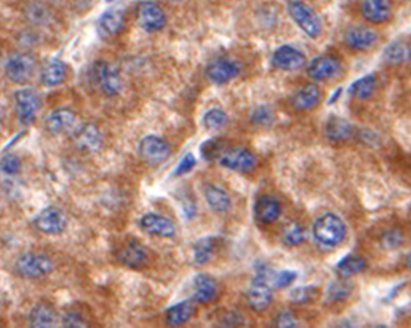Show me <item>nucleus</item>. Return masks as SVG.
Masks as SVG:
<instances>
[{"label":"nucleus","instance_id":"423d86ee","mask_svg":"<svg viewBox=\"0 0 411 328\" xmlns=\"http://www.w3.org/2000/svg\"><path fill=\"white\" fill-rule=\"evenodd\" d=\"M93 78L99 90L107 97L118 96L124 89L118 68L107 61H98L93 67Z\"/></svg>","mask_w":411,"mask_h":328},{"label":"nucleus","instance_id":"473e14b6","mask_svg":"<svg viewBox=\"0 0 411 328\" xmlns=\"http://www.w3.org/2000/svg\"><path fill=\"white\" fill-rule=\"evenodd\" d=\"M377 90V79L374 75H366L356 82H353L349 88V93L352 97L357 100H369L374 96Z\"/></svg>","mask_w":411,"mask_h":328},{"label":"nucleus","instance_id":"20e7f679","mask_svg":"<svg viewBox=\"0 0 411 328\" xmlns=\"http://www.w3.org/2000/svg\"><path fill=\"white\" fill-rule=\"evenodd\" d=\"M288 13L296 25L310 38L316 39L323 32V24L318 14L302 0H290L288 3Z\"/></svg>","mask_w":411,"mask_h":328},{"label":"nucleus","instance_id":"72a5a7b5","mask_svg":"<svg viewBox=\"0 0 411 328\" xmlns=\"http://www.w3.org/2000/svg\"><path fill=\"white\" fill-rule=\"evenodd\" d=\"M218 240L214 237H206L199 240L194 247V259L198 265L208 263L217 252Z\"/></svg>","mask_w":411,"mask_h":328},{"label":"nucleus","instance_id":"f3484780","mask_svg":"<svg viewBox=\"0 0 411 328\" xmlns=\"http://www.w3.org/2000/svg\"><path fill=\"white\" fill-rule=\"evenodd\" d=\"M125 28V14L120 8H111L103 13L98 22V32L103 39L116 38Z\"/></svg>","mask_w":411,"mask_h":328},{"label":"nucleus","instance_id":"c85d7f7f","mask_svg":"<svg viewBox=\"0 0 411 328\" xmlns=\"http://www.w3.org/2000/svg\"><path fill=\"white\" fill-rule=\"evenodd\" d=\"M384 60L391 65H405L411 60V46L406 40L392 42L384 51Z\"/></svg>","mask_w":411,"mask_h":328},{"label":"nucleus","instance_id":"ddd939ff","mask_svg":"<svg viewBox=\"0 0 411 328\" xmlns=\"http://www.w3.org/2000/svg\"><path fill=\"white\" fill-rule=\"evenodd\" d=\"M306 56L293 46H281L272 54V65L282 71H297L306 65Z\"/></svg>","mask_w":411,"mask_h":328},{"label":"nucleus","instance_id":"7ed1b4c3","mask_svg":"<svg viewBox=\"0 0 411 328\" xmlns=\"http://www.w3.org/2000/svg\"><path fill=\"white\" fill-rule=\"evenodd\" d=\"M36 69V58L29 51L13 53L4 65L6 76L17 85L28 83Z\"/></svg>","mask_w":411,"mask_h":328},{"label":"nucleus","instance_id":"79ce46f5","mask_svg":"<svg viewBox=\"0 0 411 328\" xmlns=\"http://www.w3.org/2000/svg\"><path fill=\"white\" fill-rule=\"evenodd\" d=\"M296 277H297V273L296 272L282 270V272H279L278 274H275L272 277V281H274V286L277 288H288L290 284H293V281L296 280Z\"/></svg>","mask_w":411,"mask_h":328},{"label":"nucleus","instance_id":"c03bdc74","mask_svg":"<svg viewBox=\"0 0 411 328\" xmlns=\"http://www.w3.org/2000/svg\"><path fill=\"white\" fill-rule=\"evenodd\" d=\"M275 326L281 328L297 327L299 322L292 312H281L275 319Z\"/></svg>","mask_w":411,"mask_h":328},{"label":"nucleus","instance_id":"4be33fe9","mask_svg":"<svg viewBox=\"0 0 411 328\" xmlns=\"http://www.w3.org/2000/svg\"><path fill=\"white\" fill-rule=\"evenodd\" d=\"M67 79V65L64 61L59 58L49 60L42 71H40V81L46 88H56L64 83Z\"/></svg>","mask_w":411,"mask_h":328},{"label":"nucleus","instance_id":"58836bf2","mask_svg":"<svg viewBox=\"0 0 411 328\" xmlns=\"http://www.w3.org/2000/svg\"><path fill=\"white\" fill-rule=\"evenodd\" d=\"M201 151L205 160L211 161V160H215L217 157L221 158V156L225 153V145L221 139H211L203 143Z\"/></svg>","mask_w":411,"mask_h":328},{"label":"nucleus","instance_id":"a19ab883","mask_svg":"<svg viewBox=\"0 0 411 328\" xmlns=\"http://www.w3.org/2000/svg\"><path fill=\"white\" fill-rule=\"evenodd\" d=\"M284 241L286 245L289 247H297L300 244H303L306 241V231L300 224H293L290 226L285 236H284Z\"/></svg>","mask_w":411,"mask_h":328},{"label":"nucleus","instance_id":"c9c22d12","mask_svg":"<svg viewBox=\"0 0 411 328\" xmlns=\"http://www.w3.org/2000/svg\"><path fill=\"white\" fill-rule=\"evenodd\" d=\"M21 160L15 154H6L0 158V174L4 177H15L21 172Z\"/></svg>","mask_w":411,"mask_h":328},{"label":"nucleus","instance_id":"37998d69","mask_svg":"<svg viewBox=\"0 0 411 328\" xmlns=\"http://www.w3.org/2000/svg\"><path fill=\"white\" fill-rule=\"evenodd\" d=\"M63 326L68 328H82L86 327V322L82 318V315L79 312H67L63 316Z\"/></svg>","mask_w":411,"mask_h":328},{"label":"nucleus","instance_id":"dca6fc26","mask_svg":"<svg viewBox=\"0 0 411 328\" xmlns=\"http://www.w3.org/2000/svg\"><path fill=\"white\" fill-rule=\"evenodd\" d=\"M141 227L148 234L163 237V238H171L177 234V227L174 222L166 216L157 215V213H148L141 219Z\"/></svg>","mask_w":411,"mask_h":328},{"label":"nucleus","instance_id":"a18cd8bd","mask_svg":"<svg viewBox=\"0 0 411 328\" xmlns=\"http://www.w3.org/2000/svg\"><path fill=\"white\" fill-rule=\"evenodd\" d=\"M196 165V158L194 154H187L184 157V160L180 163V165L177 166V170H176V174L178 176H183V174H187L189 173Z\"/></svg>","mask_w":411,"mask_h":328},{"label":"nucleus","instance_id":"a211bd4d","mask_svg":"<svg viewBox=\"0 0 411 328\" xmlns=\"http://www.w3.org/2000/svg\"><path fill=\"white\" fill-rule=\"evenodd\" d=\"M341 71V63L334 56H320L311 61L307 74L314 81H328Z\"/></svg>","mask_w":411,"mask_h":328},{"label":"nucleus","instance_id":"8fccbe9b","mask_svg":"<svg viewBox=\"0 0 411 328\" xmlns=\"http://www.w3.org/2000/svg\"><path fill=\"white\" fill-rule=\"evenodd\" d=\"M169 1H184V0H169Z\"/></svg>","mask_w":411,"mask_h":328},{"label":"nucleus","instance_id":"2eb2a0df","mask_svg":"<svg viewBox=\"0 0 411 328\" xmlns=\"http://www.w3.org/2000/svg\"><path fill=\"white\" fill-rule=\"evenodd\" d=\"M239 65L229 58H217L206 68L207 78L215 85H225L239 75Z\"/></svg>","mask_w":411,"mask_h":328},{"label":"nucleus","instance_id":"49530a36","mask_svg":"<svg viewBox=\"0 0 411 328\" xmlns=\"http://www.w3.org/2000/svg\"><path fill=\"white\" fill-rule=\"evenodd\" d=\"M253 120L256 124L258 125H267L271 122L272 120V113L267 108V107H260L254 111L253 114Z\"/></svg>","mask_w":411,"mask_h":328},{"label":"nucleus","instance_id":"aec40b11","mask_svg":"<svg viewBox=\"0 0 411 328\" xmlns=\"http://www.w3.org/2000/svg\"><path fill=\"white\" fill-rule=\"evenodd\" d=\"M345 42L352 50L363 51L371 49L378 42V33L367 26H353L346 32Z\"/></svg>","mask_w":411,"mask_h":328},{"label":"nucleus","instance_id":"f03ea898","mask_svg":"<svg viewBox=\"0 0 411 328\" xmlns=\"http://www.w3.org/2000/svg\"><path fill=\"white\" fill-rule=\"evenodd\" d=\"M14 269L24 279H42L54 270V262L45 254L25 252L17 258Z\"/></svg>","mask_w":411,"mask_h":328},{"label":"nucleus","instance_id":"4c0bfd02","mask_svg":"<svg viewBox=\"0 0 411 328\" xmlns=\"http://www.w3.org/2000/svg\"><path fill=\"white\" fill-rule=\"evenodd\" d=\"M352 294V286L348 281H336L328 288V301L342 302Z\"/></svg>","mask_w":411,"mask_h":328},{"label":"nucleus","instance_id":"6ab92c4d","mask_svg":"<svg viewBox=\"0 0 411 328\" xmlns=\"http://www.w3.org/2000/svg\"><path fill=\"white\" fill-rule=\"evenodd\" d=\"M117 258L124 266L130 269H139L148 261V251L139 241L130 240L121 247Z\"/></svg>","mask_w":411,"mask_h":328},{"label":"nucleus","instance_id":"bb28decb","mask_svg":"<svg viewBox=\"0 0 411 328\" xmlns=\"http://www.w3.org/2000/svg\"><path fill=\"white\" fill-rule=\"evenodd\" d=\"M196 313V308L194 305V302L191 301H184L180 302L177 305H174L173 308H170L166 313V322L169 326L173 327H180L187 325Z\"/></svg>","mask_w":411,"mask_h":328},{"label":"nucleus","instance_id":"2f4dec72","mask_svg":"<svg viewBox=\"0 0 411 328\" xmlns=\"http://www.w3.org/2000/svg\"><path fill=\"white\" fill-rule=\"evenodd\" d=\"M367 269V262L363 256L348 255L336 266V272L342 279H350Z\"/></svg>","mask_w":411,"mask_h":328},{"label":"nucleus","instance_id":"1a4fd4ad","mask_svg":"<svg viewBox=\"0 0 411 328\" xmlns=\"http://www.w3.org/2000/svg\"><path fill=\"white\" fill-rule=\"evenodd\" d=\"M139 156L149 165L163 164L171 156V147L166 139L149 135L139 143Z\"/></svg>","mask_w":411,"mask_h":328},{"label":"nucleus","instance_id":"e433bc0d","mask_svg":"<svg viewBox=\"0 0 411 328\" xmlns=\"http://www.w3.org/2000/svg\"><path fill=\"white\" fill-rule=\"evenodd\" d=\"M228 122V117L225 111L219 108L208 110L203 117V124L208 131H218Z\"/></svg>","mask_w":411,"mask_h":328},{"label":"nucleus","instance_id":"a878e982","mask_svg":"<svg viewBox=\"0 0 411 328\" xmlns=\"http://www.w3.org/2000/svg\"><path fill=\"white\" fill-rule=\"evenodd\" d=\"M24 17L32 26H46L52 22V10L43 1L33 0L24 7Z\"/></svg>","mask_w":411,"mask_h":328},{"label":"nucleus","instance_id":"5701e85b","mask_svg":"<svg viewBox=\"0 0 411 328\" xmlns=\"http://www.w3.org/2000/svg\"><path fill=\"white\" fill-rule=\"evenodd\" d=\"M254 213L256 218L258 219V222L261 223H274L279 219L281 213H282V206L279 204V201L274 197H261L257 199L256 205H254Z\"/></svg>","mask_w":411,"mask_h":328},{"label":"nucleus","instance_id":"39448f33","mask_svg":"<svg viewBox=\"0 0 411 328\" xmlns=\"http://www.w3.org/2000/svg\"><path fill=\"white\" fill-rule=\"evenodd\" d=\"M271 273L268 268L261 266L257 269L256 279L247 291V304L256 312H263L268 309L272 302V291L270 287Z\"/></svg>","mask_w":411,"mask_h":328},{"label":"nucleus","instance_id":"6e6552de","mask_svg":"<svg viewBox=\"0 0 411 328\" xmlns=\"http://www.w3.org/2000/svg\"><path fill=\"white\" fill-rule=\"evenodd\" d=\"M33 226L43 234L49 236H57L67 230L68 219L57 206H47L43 211H40L36 218L33 219Z\"/></svg>","mask_w":411,"mask_h":328},{"label":"nucleus","instance_id":"09e8293b","mask_svg":"<svg viewBox=\"0 0 411 328\" xmlns=\"http://www.w3.org/2000/svg\"><path fill=\"white\" fill-rule=\"evenodd\" d=\"M408 266L411 269V252L408 255Z\"/></svg>","mask_w":411,"mask_h":328},{"label":"nucleus","instance_id":"412c9836","mask_svg":"<svg viewBox=\"0 0 411 328\" xmlns=\"http://www.w3.org/2000/svg\"><path fill=\"white\" fill-rule=\"evenodd\" d=\"M362 14L371 24H384L392 17L389 0H362Z\"/></svg>","mask_w":411,"mask_h":328},{"label":"nucleus","instance_id":"393cba45","mask_svg":"<svg viewBox=\"0 0 411 328\" xmlns=\"http://www.w3.org/2000/svg\"><path fill=\"white\" fill-rule=\"evenodd\" d=\"M59 316L56 309L45 302L36 304L29 313V326L35 328H50L57 325Z\"/></svg>","mask_w":411,"mask_h":328},{"label":"nucleus","instance_id":"f8f14e48","mask_svg":"<svg viewBox=\"0 0 411 328\" xmlns=\"http://www.w3.org/2000/svg\"><path fill=\"white\" fill-rule=\"evenodd\" d=\"M45 128L53 136L68 133L77 128V114L65 107L57 108L46 118Z\"/></svg>","mask_w":411,"mask_h":328},{"label":"nucleus","instance_id":"9b49d317","mask_svg":"<svg viewBox=\"0 0 411 328\" xmlns=\"http://www.w3.org/2000/svg\"><path fill=\"white\" fill-rule=\"evenodd\" d=\"M138 22L146 32H159L166 26L164 10L155 1H144L138 7Z\"/></svg>","mask_w":411,"mask_h":328},{"label":"nucleus","instance_id":"4468645a","mask_svg":"<svg viewBox=\"0 0 411 328\" xmlns=\"http://www.w3.org/2000/svg\"><path fill=\"white\" fill-rule=\"evenodd\" d=\"M219 164L232 172L249 173L256 167L257 160L246 149H232L221 156Z\"/></svg>","mask_w":411,"mask_h":328},{"label":"nucleus","instance_id":"c756f323","mask_svg":"<svg viewBox=\"0 0 411 328\" xmlns=\"http://www.w3.org/2000/svg\"><path fill=\"white\" fill-rule=\"evenodd\" d=\"M205 197L208 206L217 213H225L231 209V197L228 192L217 186L208 184L205 187Z\"/></svg>","mask_w":411,"mask_h":328},{"label":"nucleus","instance_id":"9d476101","mask_svg":"<svg viewBox=\"0 0 411 328\" xmlns=\"http://www.w3.org/2000/svg\"><path fill=\"white\" fill-rule=\"evenodd\" d=\"M72 140L75 147L85 154H95L100 151L104 145L103 135L95 124H84L75 128Z\"/></svg>","mask_w":411,"mask_h":328},{"label":"nucleus","instance_id":"f704fd0d","mask_svg":"<svg viewBox=\"0 0 411 328\" xmlns=\"http://www.w3.org/2000/svg\"><path fill=\"white\" fill-rule=\"evenodd\" d=\"M320 297V290L313 286L306 287H297L293 291H290L289 298L296 305H306L310 302H314Z\"/></svg>","mask_w":411,"mask_h":328},{"label":"nucleus","instance_id":"7c9ffc66","mask_svg":"<svg viewBox=\"0 0 411 328\" xmlns=\"http://www.w3.org/2000/svg\"><path fill=\"white\" fill-rule=\"evenodd\" d=\"M195 294L194 298L199 304H208L217 295V283L207 274H198L194 281Z\"/></svg>","mask_w":411,"mask_h":328},{"label":"nucleus","instance_id":"de8ad7c7","mask_svg":"<svg viewBox=\"0 0 411 328\" xmlns=\"http://www.w3.org/2000/svg\"><path fill=\"white\" fill-rule=\"evenodd\" d=\"M4 120H6V110H4L3 106H0V131H1V128L4 125Z\"/></svg>","mask_w":411,"mask_h":328},{"label":"nucleus","instance_id":"b1692460","mask_svg":"<svg viewBox=\"0 0 411 328\" xmlns=\"http://www.w3.org/2000/svg\"><path fill=\"white\" fill-rule=\"evenodd\" d=\"M321 100L320 88L314 83H309L299 89L292 97V106L297 111H309L318 106Z\"/></svg>","mask_w":411,"mask_h":328},{"label":"nucleus","instance_id":"ea45409f","mask_svg":"<svg viewBox=\"0 0 411 328\" xmlns=\"http://www.w3.org/2000/svg\"><path fill=\"white\" fill-rule=\"evenodd\" d=\"M403 244H405V236L398 229L388 230L381 237V245L385 249H398Z\"/></svg>","mask_w":411,"mask_h":328},{"label":"nucleus","instance_id":"0eeeda50","mask_svg":"<svg viewBox=\"0 0 411 328\" xmlns=\"http://www.w3.org/2000/svg\"><path fill=\"white\" fill-rule=\"evenodd\" d=\"M14 101H15V113H17V118L20 124L24 126H29L35 124L42 106V100L38 92L31 88L20 89L14 95Z\"/></svg>","mask_w":411,"mask_h":328},{"label":"nucleus","instance_id":"cd10ccee","mask_svg":"<svg viewBox=\"0 0 411 328\" xmlns=\"http://www.w3.org/2000/svg\"><path fill=\"white\" fill-rule=\"evenodd\" d=\"M325 135L327 138L334 142V143H342L346 142L352 138L353 135V126L349 121L339 118V117H332L325 126Z\"/></svg>","mask_w":411,"mask_h":328},{"label":"nucleus","instance_id":"f257e3e1","mask_svg":"<svg viewBox=\"0 0 411 328\" xmlns=\"http://www.w3.org/2000/svg\"><path fill=\"white\" fill-rule=\"evenodd\" d=\"M346 224L335 213H325L320 216L313 226V236L320 245L338 247L346 237Z\"/></svg>","mask_w":411,"mask_h":328}]
</instances>
